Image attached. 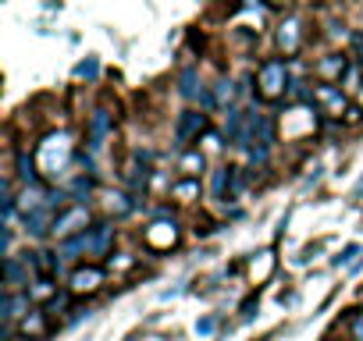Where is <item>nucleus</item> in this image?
I'll return each instance as SVG.
<instances>
[{
  "mask_svg": "<svg viewBox=\"0 0 363 341\" xmlns=\"http://www.w3.org/2000/svg\"><path fill=\"white\" fill-rule=\"evenodd\" d=\"M107 245H111V228L100 224V228H89V231L82 228L75 238H68V242L61 245V253H65V256H104Z\"/></svg>",
  "mask_w": 363,
  "mask_h": 341,
  "instance_id": "nucleus-1",
  "label": "nucleus"
},
{
  "mask_svg": "<svg viewBox=\"0 0 363 341\" xmlns=\"http://www.w3.org/2000/svg\"><path fill=\"white\" fill-rule=\"evenodd\" d=\"M36 156H40V163H43L47 175L57 178V175H65V167L72 163V146H68L65 135H47V139L40 142Z\"/></svg>",
  "mask_w": 363,
  "mask_h": 341,
  "instance_id": "nucleus-2",
  "label": "nucleus"
},
{
  "mask_svg": "<svg viewBox=\"0 0 363 341\" xmlns=\"http://www.w3.org/2000/svg\"><path fill=\"white\" fill-rule=\"evenodd\" d=\"M257 89H260L264 100H281L285 89H289V68H285V61H278V57L264 61L260 71H257Z\"/></svg>",
  "mask_w": 363,
  "mask_h": 341,
  "instance_id": "nucleus-3",
  "label": "nucleus"
},
{
  "mask_svg": "<svg viewBox=\"0 0 363 341\" xmlns=\"http://www.w3.org/2000/svg\"><path fill=\"white\" fill-rule=\"evenodd\" d=\"M203 125H207V117H203L200 110H186V114L178 117V125H174V142H178V146H189L193 135L203 132Z\"/></svg>",
  "mask_w": 363,
  "mask_h": 341,
  "instance_id": "nucleus-4",
  "label": "nucleus"
},
{
  "mask_svg": "<svg viewBox=\"0 0 363 341\" xmlns=\"http://www.w3.org/2000/svg\"><path fill=\"white\" fill-rule=\"evenodd\" d=\"M86 221H89V214L82 210V207H72V210H65L61 217H54V235H72V231H79V228H86Z\"/></svg>",
  "mask_w": 363,
  "mask_h": 341,
  "instance_id": "nucleus-5",
  "label": "nucleus"
},
{
  "mask_svg": "<svg viewBox=\"0 0 363 341\" xmlns=\"http://www.w3.org/2000/svg\"><path fill=\"white\" fill-rule=\"evenodd\" d=\"M4 277H8V284H11V291H18V288H26V284H29V260L22 263L18 256H8V263H4Z\"/></svg>",
  "mask_w": 363,
  "mask_h": 341,
  "instance_id": "nucleus-6",
  "label": "nucleus"
},
{
  "mask_svg": "<svg viewBox=\"0 0 363 341\" xmlns=\"http://www.w3.org/2000/svg\"><path fill=\"white\" fill-rule=\"evenodd\" d=\"M100 281H104L100 267H79L72 274V291H93V288H100Z\"/></svg>",
  "mask_w": 363,
  "mask_h": 341,
  "instance_id": "nucleus-7",
  "label": "nucleus"
},
{
  "mask_svg": "<svg viewBox=\"0 0 363 341\" xmlns=\"http://www.w3.org/2000/svg\"><path fill=\"white\" fill-rule=\"evenodd\" d=\"M299 43H303V33H299V22H296V18H289V22H281V29H278V47H281L285 54H296V50H299Z\"/></svg>",
  "mask_w": 363,
  "mask_h": 341,
  "instance_id": "nucleus-8",
  "label": "nucleus"
},
{
  "mask_svg": "<svg viewBox=\"0 0 363 341\" xmlns=\"http://www.w3.org/2000/svg\"><path fill=\"white\" fill-rule=\"evenodd\" d=\"M345 71H349V64H345V57H338V54H331L328 61L317 64V79H324V82H335V79H342Z\"/></svg>",
  "mask_w": 363,
  "mask_h": 341,
  "instance_id": "nucleus-9",
  "label": "nucleus"
},
{
  "mask_svg": "<svg viewBox=\"0 0 363 341\" xmlns=\"http://www.w3.org/2000/svg\"><path fill=\"white\" fill-rule=\"evenodd\" d=\"M107 128H111V114H107V110H96V114H93V121H89V146H93V149H100V146H104Z\"/></svg>",
  "mask_w": 363,
  "mask_h": 341,
  "instance_id": "nucleus-10",
  "label": "nucleus"
},
{
  "mask_svg": "<svg viewBox=\"0 0 363 341\" xmlns=\"http://www.w3.org/2000/svg\"><path fill=\"white\" fill-rule=\"evenodd\" d=\"M225 185H232V167H221V170H214V185H211L214 200H225Z\"/></svg>",
  "mask_w": 363,
  "mask_h": 341,
  "instance_id": "nucleus-11",
  "label": "nucleus"
},
{
  "mask_svg": "<svg viewBox=\"0 0 363 341\" xmlns=\"http://www.w3.org/2000/svg\"><path fill=\"white\" fill-rule=\"evenodd\" d=\"M182 93H186V96H200V89H196V71H193V68L182 71Z\"/></svg>",
  "mask_w": 363,
  "mask_h": 341,
  "instance_id": "nucleus-12",
  "label": "nucleus"
},
{
  "mask_svg": "<svg viewBox=\"0 0 363 341\" xmlns=\"http://www.w3.org/2000/svg\"><path fill=\"white\" fill-rule=\"evenodd\" d=\"M359 253H363L359 245H345V253H342V256H335V267H349V263H352Z\"/></svg>",
  "mask_w": 363,
  "mask_h": 341,
  "instance_id": "nucleus-13",
  "label": "nucleus"
},
{
  "mask_svg": "<svg viewBox=\"0 0 363 341\" xmlns=\"http://www.w3.org/2000/svg\"><path fill=\"white\" fill-rule=\"evenodd\" d=\"M18 175H22V178H26V182H33V160H29V156H26V153H22V156H18Z\"/></svg>",
  "mask_w": 363,
  "mask_h": 341,
  "instance_id": "nucleus-14",
  "label": "nucleus"
},
{
  "mask_svg": "<svg viewBox=\"0 0 363 341\" xmlns=\"http://www.w3.org/2000/svg\"><path fill=\"white\" fill-rule=\"evenodd\" d=\"M196 192H200L196 182H182V185H174V196H196Z\"/></svg>",
  "mask_w": 363,
  "mask_h": 341,
  "instance_id": "nucleus-15",
  "label": "nucleus"
},
{
  "mask_svg": "<svg viewBox=\"0 0 363 341\" xmlns=\"http://www.w3.org/2000/svg\"><path fill=\"white\" fill-rule=\"evenodd\" d=\"M214 327H218V320H214V316H207V320H200V323H196V334H211Z\"/></svg>",
  "mask_w": 363,
  "mask_h": 341,
  "instance_id": "nucleus-16",
  "label": "nucleus"
},
{
  "mask_svg": "<svg viewBox=\"0 0 363 341\" xmlns=\"http://www.w3.org/2000/svg\"><path fill=\"white\" fill-rule=\"evenodd\" d=\"M182 167H186V170H189V175H193V170H196V167H203V156H186V160H182Z\"/></svg>",
  "mask_w": 363,
  "mask_h": 341,
  "instance_id": "nucleus-17",
  "label": "nucleus"
},
{
  "mask_svg": "<svg viewBox=\"0 0 363 341\" xmlns=\"http://www.w3.org/2000/svg\"><path fill=\"white\" fill-rule=\"evenodd\" d=\"M352 334H356V337L363 341V320H352Z\"/></svg>",
  "mask_w": 363,
  "mask_h": 341,
  "instance_id": "nucleus-18",
  "label": "nucleus"
},
{
  "mask_svg": "<svg viewBox=\"0 0 363 341\" xmlns=\"http://www.w3.org/2000/svg\"><path fill=\"white\" fill-rule=\"evenodd\" d=\"M271 8H285V4H292V0H267Z\"/></svg>",
  "mask_w": 363,
  "mask_h": 341,
  "instance_id": "nucleus-19",
  "label": "nucleus"
},
{
  "mask_svg": "<svg viewBox=\"0 0 363 341\" xmlns=\"http://www.w3.org/2000/svg\"><path fill=\"white\" fill-rule=\"evenodd\" d=\"M356 54H359V61H363V36H356Z\"/></svg>",
  "mask_w": 363,
  "mask_h": 341,
  "instance_id": "nucleus-20",
  "label": "nucleus"
},
{
  "mask_svg": "<svg viewBox=\"0 0 363 341\" xmlns=\"http://www.w3.org/2000/svg\"><path fill=\"white\" fill-rule=\"evenodd\" d=\"M356 196H363V182H359V185H356Z\"/></svg>",
  "mask_w": 363,
  "mask_h": 341,
  "instance_id": "nucleus-21",
  "label": "nucleus"
}]
</instances>
